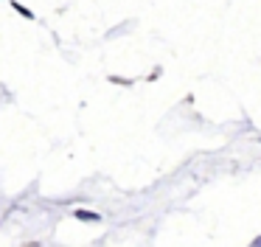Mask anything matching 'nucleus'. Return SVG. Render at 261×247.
Masks as SVG:
<instances>
[{
	"mask_svg": "<svg viewBox=\"0 0 261 247\" xmlns=\"http://www.w3.org/2000/svg\"><path fill=\"white\" fill-rule=\"evenodd\" d=\"M76 216H79L82 222H98V219H101L98 213H90V211H76Z\"/></svg>",
	"mask_w": 261,
	"mask_h": 247,
	"instance_id": "nucleus-1",
	"label": "nucleus"
}]
</instances>
